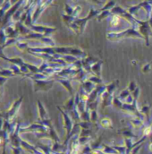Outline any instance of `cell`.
Here are the masks:
<instances>
[{
  "label": "cell",
  "instance_id": "obj_1",
  "mask_svg": "<svg viewBox=\"0 0 152 154\" xmlns=\"http://www.w3.org/2000/svg\"><path fill=\"white\" fill-rule=\"evenodd\" d=\"M96 15H99V11L95 10L94 8H91L87 17H85L83 19H75L74 22L69 25V27H71V29L77 34H81L83 32L87 22L90 19H92L93 17H95Z\"/></svg>",
  "mask_w": 152,
  "mask_h": 154
},
{
  "label": "cell",
  "instance_id": "obj_2",
  "mask_svg": "<svg viewBox=\"0 0 152 154\" xmlns=\"http://www.w3.org/2000/svg\"><path fill=\"white\" fill-rule=\"evenodd\" d=\"M135 27L136 26H134L133 28L128 29V30H126L124 32H110V33H108V38L112 40V41H116V40H119L121 38H130V37L144 39L142 35L134 29Z\"/></svg>",
  "mask_w": 152,
  "mask_h": 154
},
{
  "label": "cell",
  "instance_id": "obj_3",
  "mask_svg": "<svg viewBox=\"0 0 152 154\" xmlns=\"http://www.w3.org/2000/svg\"><path fill=\"white\" fill-rule=\"evenodd\" d=\"M101 64H102V61L101 62L99 61L91 66V70L93 71V73H95V75L98 77H99V75H100V66H101Z\"/></svg>",
  "mask_w": 152,
  "mask_h": 154
},
{
  "label": "cell",
  "instance_id": "obj_4",
  "mask_svg": "<svg viewBox=\"0 0 152 154\" xmlns=\"http://www.w3.org/2000/svg\"><path fill=\"white\" fill-rule=\"evenodd\" d=\"M100 125L103 127H112V122L109 118H103L100 120Z\"/></svg>",
  "mask_w": 152,
  "mask_h": 154
},
{
  "label": "cell",
  "instance_id": "obj_5",
  "mask_svg": "<svg viewBox=\"0 0 152 154\" xmlns=\"http://www.w3.org/2000/svg\"><path fill=\"white\" fill-rule=\"evenodd\" d=\"M119 22H120V16H119V15H114V16L112 17L111 21H110V26H111V27H115V26H117L118 23H119Z\"/></svg>",
  "mask_w": 152,
  "mask_h": 154
},
{
  "label": "cell",
  "instance_id": "obj_6",
  "mask_svg": "<svg viewBox=\"0 0 152 154\" xmlns=\"http://www.w3.org/2000/svg\"><path fill=\"white\" fill-rule=\"evenodd\" d=\"M110 11H104L101 14H99V15H98V17H97V19H98V21L99 22H100V21H102L103 19H105V18H107L108 16H109L110 15Z\"/></svg>",
  "mask_w": 152,
  "mask_h": 154
},
{
  "label": "cell",
  "instance_id": "obj_7",
  "mask_svg": "<svg viewBox=\"0 0 152 154\" xmlns=\"http://www.w3.org/2000/svg\"><path fill=\"white\" fill-rule=\"evenodd\" d=\"M141 70H142L143 73H148V72L150 70V64H145V65L142 66Z\"/></svg>",
  "mask_w": 152,
  "mask_h": 154
},
{
  "label": "cell",
  "instance_id": "obj_8",
  "mask_svg": "<svg viewBox=\"0 0 152 154\" xmlns=\"http://www.w3.org/2000/svg\"><path fill=\"white\" fill-rule=\"evenodd\" d=\"M150 150H151V151H152V143H151V144H150Z\"/></svg>",
  "mask_w": 152,
  "mask_h": 154
},
{
  "label": "cell",
  "instance_id": "obj_9",
  "mask_svg": "<svg viewBox=\"0 0 152 154\" xmlns=\"http://www.w3.org/2000/svg\"><path fill=\"white\" fill-rule=\"evenodd\" d=\"M0 143H1V139H0Z\"/></svg>",
  "mask_w": 152,
  "mask_h": 154
},
{
  "label": "cell",
  "instance_id": "obj_10",
  "mask_svg": "<svg viewBox=\"0 0 152 154\" xmlns=\"http://www.w3.org/2000/svg\"><path fill=\"white\" fill-rule=\"evenodd\" d=\"M151 126H152V125H151Z\"/></svg>",
  "mask_w": 152,
  "mask_h": 154
}]
</instances>
